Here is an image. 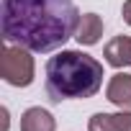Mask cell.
I'll return each instance as SVG.
<instances>
[{
	"mask_svg": "<svg viewBox=\"0 0 131 131\" xmlns=\"http://www.w3.org/2000/svg\"><path fill=\"white\" fill-rule=\"evenodd\" d=\"M80 10L75 0H3L0 28L3 41L21 44L36 54L59 49L75 39Z\"/></svg>",
	"mask_w": 131,
	"mask_h": 131,
	"instance_id": "obj_1",
	"label": "cell"
},
{
	"mask_svg": "<svg viewBox=\"0 0 131 131\" xmlns=\"http://www.w3.org/2000/svg\"><path fill=\"white\" fill-rule=\"evenodd\" d=\"M46 95L54 103L93 98L103 88V64L77 49H62L46 62Z\"/></svg>",
	"mask_w": 131,
	"mask_h": 131,
	"instance_id": "obj_2",
	"label": "cell"
},
{
	"mask_svg": "<svg viewBox=\"0 0 131 131\" xmlns=\"http://www.w3.org/2000/svg\"><path fill=\"white\" fill-rule=\"evenodd\" d=\"M0 72L3 80L13 88H28L36 77V64L31 57V49L21 44H8L3 46V59H0Z\"/></svg>",
	"mask_w": 131,
	"mask_h": 131,
	"instance_id": "obj_3",
	"label": "cell"
},
{
	"mask_svg": "<svg viewBox=\"0 0 131 131\" xmlns=\"http://www.w3.org/2000/svg\"><path fill=\"white\" fill-rule=\"evenodd\" d=\"M103 57L111 67L121 70V67H131V36H113L105 49H103Z\"/></svg>",
	"mask_w": 131,
	"mask_h": 131,
	"instance_id": "obj_4",
	"label": "cell"
},
{
	"mask_svg": "<svg viewBox=\"0 0 131 131\" xmlns=\"http://www.w3.org/2000/svg\"><path fill=\"white\" fill-rule=\"evenodd\" d=\"M105 98L118 105V108H131V75L126 72H116L111 80H108V88H105Z\"/></svg>",
	"mask_w": 131,
	"mask_h": 131,
	"instance_id": "obj_5",
	"label": "cell"
},
{
	"mask_svg": "<svg viewBox=\"0 0 131 131\" xmlns=\"http://www.w3.org/2000/svg\"><path fill=\"white\" fill-rule=\"evenodd\" d=\"M21 131H57V121L46 108L34 105L21 113Z\"/></svg>",
	"mask_w": 131,
	"mask_h": 131,
	"instance_id": "obj_6",
	"label": "cell"
},
{
	"mask_svg": "<svg viewBox=\"0 0 131 131\" xmlns=\"http://www.w3.org/2000/svg\"><path fill=\"white\" fill-rule=\"evenodd\" d=\"M100 36H103V18L98 13L80 16V26H77V34H75L77 44L80 46H93V44L100 41Z\"/></svg>",
	"mask_w": 131,
	"mask_h": 131,
	"instance_id": "obj_7",
	"label": "cell"
},
{
	"mask_svg": "<svg viewBox=\"0 0 131 131\" xmlns=\"http://www.w3.org/2000/svg\"><path fill=\"white\" fill-rule=\"evenodd\" d=\"M88 131H118L111 113H93L88 121Z\"/></svg>",
	"mask_w": 131,
	"mask_h": 131,
	"instance_id": "obj_8",
	"label": "cell"
},
{
	"mask_svg": "<svg viewBox=\"0 0 131 131\" xmlns=\"http://www.w3.org/2000/svg\"><path fill=\"white\" fill-rule=\"evenodd\" d=\"M111 116H113V123L118 131H131V111L121 108L118 113H111Z\"/></svg>",
	"mask_w": 131,
	"mask_h": 131,
	"instance_id": "obj_9",
	"label": "cell"
},
{
	"mask_svg": "<svg viewBox=\"0 0 131 131\" xmlns=\"http://www.w3.org/2000/svg\"><path fill=\"white\" fill-rule=\"evenodd\" d=\"M121 16H123V21L131 26V0H123V8H121Z\"/></svg>",
	"mask_w": 131,
	"mask_h": 131,
	"instance_id": "obj_10",
	"label": "cell"
},
{
	"mask_svg": "<svg viewBox=\"0 0 131 131\" xmlns=\"http://www.w3.org/2000/svg\"><path fill=\"white\" fill-rule=\"evenodd\" d=\"M8 108H3V128H0V131H8Z\"/></svg>",
	"mask_w": 131,
	"mask_h": 131,
	"instance_id": "obj_11",
	"label": "cell"
}]
</instances>
